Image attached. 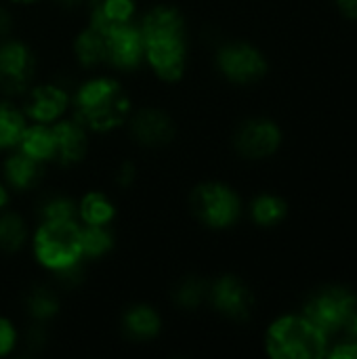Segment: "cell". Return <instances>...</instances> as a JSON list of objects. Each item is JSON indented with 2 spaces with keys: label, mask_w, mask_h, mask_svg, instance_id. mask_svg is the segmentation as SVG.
I'll use <instances>...</instances> for the list:
<instances>
[{
  "label": "cell",
  "mask_w": 357,
  "mask_h": 359,
  "mask_svg": "<svg viewBox=\"0 0 357 359\" xmlns=\"http://www.w3.org/2000/svg\"><path fill=\"white\" fill-rule=\"evenodd\" d=\"M343 332H345L349 339L357 341V303L353 305V309H351V313H349V318H347V322H345V326H343Z\"/></svg>",
  "instance_id": "4dcf8cb0"
},
{
  "label": "cell",
  "mask_w": 357,
  "mask_h": 359,
  "mask_svg": "<svg viewBox=\"0 0 357 359\" xmlns=\"http://www.w3.org/2000/svg\"><path fill=\"white\" fill-rule=\"evenodd\" d=\"M130 133L137 139V143H141L145 147H160V145L170 143V139L175 135V124H173L170 116L164 114L162 109L145 107L133 116Z\"/></svg>",
  "instance_id": "4fadbf2b"
},
{
  "label": "cell",
  "mask_w": 357,
  "mask_h": 359,
  "mask_svg": "<svg viewBox=\"0 0 357 359\" xmlns=\"http://www.w3.org/2000/svg\"><path fill=\"white\" fill-rule=\"evenodd\" d=\"M13 2H17V4H32V2H38V0H13Z\"/></svg>",
  "instance_id": "e575fe53"
},
{
  "label": "cell",
  "mask_w": 357,
  "mask_h": 359,
  "mask_svg": "<svg viewBox=\"0 0 357 359\" xmlns=\"http://www.w3.org/2000/svg\"><path fill=\"white\" fill-rule=\"evenodd\" d=\"M11 23H13V21H11L8 11L0 6V40H2V38H6V34L11 32Z\"/></svg>",
  "instance_id": "d6a6232c"
},
{
  "label": "cell",
  "mask_w": 357,
  "mask_h": 359,
  "mask_svg": "<svg viewBox=\"0 0 357 359\" xmlns=\"http://www.w3.org/2000/svg\"><path fill=\"white\" fill-rule=\"evenodd\" d=\"M328 337L305 316L276 320L265 337L267 353L276 359H318L326 355Z\"/></svg>",
  "instance_id": "3957f363"
},
{
  "label": "cell",
  "mask_w": 357,
  "mask_h": 359,
  "mask_svg": "<svg viewBox=\"0 0 357 359\" xmlns=\"http://www.w3.org/2000/svg\"><path fill=\"white\" fill-rule=\"evenodd\" d=\"M143 40V59L151 65L156 76L175 82L183 76L187 59L185 19L175 6H154L139 23Z\"/></svg>",
  "instance_id": "6da1fadb"
},
{
  "label": "cell",
  "mask_w": 357,
  "mask_h": 359,
  "mask_svg": "<svg viewBox=\"0 0 357 359\" xmlns=\"http://www.w3.org/2000/svg\"><path fill=\"white\" fill-rule=\"evenodd\" d=\"M69 105V97L61 86L40 84L27 88V97L23 103V114L40 124L57 122Z\"/></svg>",
  "instance_id": "7c38bea8"
},
{
  "label": "cell",
  "mask_w": 357,
  "mask_h": 359,
  "mask_svg": "<svg viewBox=\"0 0 357 359\" xmlns=\"http://www.w3.org/2000/svg\"><path fill=\"white\" fill-rule=\"evenodd\" d=\"M286 215H288L286 202L274 194H261L259 198H255V202L250 206V217L261 227H274V225L282 223L286 219Z\"/></svg>",
  "instance_id": "44dd1931"
},
{
  "label": "cell",
  "mask_w": 357,
  "mask_h": 359,
  "mask_svg": "<svg viewBox=\"0 0 357 359\" xmlns=\"http://www.w3.org/2000/svg\"><path fill=\"white\" fill-rule=\"evenodd\" d=\"M21 151H25L27 156L36 158L38 162L46 164L50 160H55V135H53V126L46 124H32L25 126L21 141L17 145Z\"/></svg>",
  "instance_id": "d6986e66"
},
{
  "label": "cell",
  "mask_w": 357,
  "mask_h": 359,
  "mask_svg": "<svg viewBox=\"0 0 357 359\" xmlns=\"http://www.w3.org/2000/svg\"><path fill=\"white\" fill-rule=\"evenodd\" d=\"M25 114L13 103H0V149H15L25 130Z\"/></svg>",
  "instance_id": "7402d4cb"
},
{
  "label": "cell",
  "mask_w": 357,
  "mask_h": 359,
  "mask_svg": "<svg viewBox=\"0 0 357 359\" xmlns=\"http://www.w3.org/2000/svg\"><path fill=\"white\" fill-rule=\"evenodd\" d=\"M34 255L42 267L55 273L80 265V225L76 221H42L34 236Z\"/></svg>",
  "instance_id": "277c9868"
},
{
  "label": "cell",
  "mask_w": 357,
  "mask_h": 359,
  "mask_svg": "<svg viewBox=\"0 0 357 359\" xmlns=\"http://www.w3.org/2000/svg\"><path fill=\"white\" fill-rule=\"evenodd\" d=\"M326 355L332 359H357V341L349 339L345 343H339L337 347L326 351Z\"/></svg>",
  "instance_id": "f1b7e54d"
},
{
  "label": "cell",
  "mask_w": 357,
  "mask_h": 359,
  "mask_svg": "<svg viewBox=\"0 0 357 359\" xmlns=\"http://www.w3.org/2000/svg\"><path fill=\"white\" fill-rule=\"evenodd\" d=\"M107 63L120 69H133L143 61V40L141 29L135 21L105 32Z\"/></svg>",
  "instance_id": "8fae6325"
},
{
  "label": "cell",
  "mask_w": 357,
  "mask_h": 359,
  "mask_svg": "<svg viewBox=\"0 0 357 359\" xmlns=\"http://www.w3.org/2000/svg\"><path fill=\"white\" fill-rule=\"evenodd\" d=\"M76 120L95 133H109L130 116V99L114 78H93L84 82L74 99Z\"/></svg>",
  "instance_id": "7a4b0ae2"
},
{
  "label": "cell",
  "mask_w": 357,
  "mask_h": 359,
  "mask_svg": "<svg viewBox=\"0 0 357 359\" xmlns=\"http://www.w3.org/2000/svg\"><path fill=\"white\" fill-rule=\"evenodd\" d=\"M208 301L219 313L238 322L248 320L255 307L252 292L236 276H223L215 280L208 286Z\"/></svg>",
  "instance_id": "30bf717a"
},
{
  "label": "cell",
  "mask_w": 357,
  "mask_h": 359,
  "mask_svg": "<svg viewBox=\"0 0 357 359\" xmlns=\"http://www.w3.org/2000/svg\"><path fill=\"white\" fill-rule=\"evenodd\" d=\"M61 2H65V4H74V2H78V0H61Z\"/></svg>",
  "instance_id": "d590c367"
},
{
  "label": "cell",
  "mask_w": 357,
  "mask_h": 359,
  "mask_svg": "<svg viewBox=\"0 0 357 359\" xmlns=\"http://www.w3.org/2000/svg\"><path fill=\"white\" fill-rule=\"evenodd\" d=\"M25 309H27V313L34 320L46 322V320H50V318L57 316V311H59V299L50 290H46V288H36V290L29 292V297L25 301Z\"/></svg>",
  "instance_id": "d4e9b609"
},
{
  "label": "cell",
  "mask_w": 357,
  "mask_h": 359,
  "mask_svg": "<svg viewBox=\"0 0 357 359\" xmlns=\"http://www.w3.org/2000/svg\"><path fill=\"white\" fill-rule=\"evenodd\" d=\"M114 217H116V206L101 191H90L78 202V219L84 225H109Z\"/></svg>",
  "instance_id": "ffe728a7"
},
{
  "label": "cell",
  "mask_w": 357,
  "mask_h": 359,
  "mask_svg": "<svg viewBox=\"0 0 357 359\" xmlns=\"http://www.w3.org/2000/svg\"><path fill=\"white\" fill-rule=\"evenodd\" d=\"M6 202H8V196H6V189H4V187L0 185V208H2V206H4Z\"/></svg>",
  "instance_id": "836d02e7"
},
{
  "label": "cell",
  "mask_w": 357,
  "mask_h": 359,
  "mask_svg": "<svg viewBox=\"0 0 357 359\" xmlns=\"http://www.w3.org/2000/svg\"><path fill=\"white\" fill-rule=\"evenodd\" d=\"M55 135V160L65 166L78 164L88 151L86 128L78 120H61L53 126Z\"/></svg>",
  "instance_id": "5bb4252c"
},
{
  "label": "cell",
  "mask_w": 357,
  "mask_h": 359,
  "mask_svg": "<svg viewBox=\"0 0 357 359\" xmlns=\"http://www.w3.org/2000/svg\"><path fill=\"white\" fill-rule=\"evenodd\" d=\"M76 59L82 67H97L101 63H107V44H105V32L97 27H86L78 34L74 42Z\"/></svg>",
  "instance_id": "ac0fdd59"
},
{
  "label": "cell",
  "mask_w": 357,
  "mask_h": 359,
  "mask_svg": "<svg viewBox=\"0 0 357 359\" xmlns=\"http://www.w3.org/2000/svg\"><path fill=\"white\" fill-rule=\"evenodd\" d=\"M337 4L343 15H347L349 19H357V0H337Z\"/></svg>",
  "instance_id": "1f68e13d"
},
{
  "label": "cell",
  "mask_w": 357,
  "mask_h": 359,
  "mask_svg": "<svg viewBox=\"0 0 357 359\" xmlns=\"http://www.w3.org/2000/svg\"><path fill=\"white\" fill-rule=\"evenodd\" d=\"M280 143L282 130L269 118H252L236 133V149L248 160H263L276 154Z\"/></svg>",
  "instance_id": "9c48e42d"
},
{
  "label": "cell",
  "mask_w": 357,
  "mask_h": 359,
  "mask_svg": "<svg viewBox=\"0 0 357 359\" xmlns=\"http://www.w3.org/2000/svg\"><path fill=\"white\" fill-rule=\"evenodd\" d=\"M206 299H208V284L198 278H189L181 282L175 290V303L183 309H198Z\"/></svg>",
  "instance_id": "484cf974"
},
{
  "label": "cell",
  "mask_w": 357,
  "mask_h": 359,
  "mask_svg": "<svg viewBox=\"0 0 357 359\" xmlns=\"http://www.w3.org/2000/svg\"><path fill=\"white\" fill-rule=\"evenodd\" d=\"M40 215H42V221H76L78 206L69 198L55 196V198H48L40 206Z\"/></svg>",
  "instance_id": "4316f807"
},
{
  "label": "cell",
  "mask_w": 357,
  "mask_h": 359,
  "mask_svg": "<svg viewBox=\"0 0 357 359\" xmlns=\"http://www.w3.org/2000/svg\"><path fill=\"white\" fill-rule=\"evenodd\" d=\"M80 246L82 259H97L112 250L114 236L109 233L107 225H82L80 227Z\"/></svg>",
  "instance_id": "603a6c76"
},
{
  "label": "cell",
  "mask_w": 357,
  "mask_h": 359,
  "mask_svg": "<svg viewBox=\"0 0 357 359\" xmlns=\"http://www.w3.org/2000/svg\"><path fill=\"white\" fill-rule=\"evenodd\" d=\"M191 210L200 223L210 229L231 227L242 212V202L238 194L225 183H202L191 191Z\"/></svg>",
  "instance_id": "5b68a950"
},
{
  "label": "cell",
  "mask_w": 357,
  "mask_h": 359,
  "mask_svg": "<svg viewBox=\"0 0 357 359\" xmlns=\"http://www.w3.org/2000/svg\"><path fill=\"white\" fill-rule=\"evenodd\" d=\"M2 170H4V179L8 181V185L23 191V189H32L40 181L44 164L27 156L25 151L17 149L15 154L6 158Z\"/></svg>",
  "instance_id": "2e32d148"
},
{
  "label": "cell",
  "mask_w": 357,
  "mask_h": 359,
  "mask_svg": "<svg viewBox=\"0 0 357 359\" xmlns=\"http://www.w3.org/2000/svg\"><path fill=\"white\" fill-rule=\"evenodd\" d=\"M15 347H17V330L13 322L0 318V358L8 355Z\"/></svg>",
  "instance_id": "83f0119b"
},
{
  "label": "cell",
  "mask_w": 357,
  "mask_h": 359,
  "mask_svg": "<svg viewBox=\"0 0 357 359\" xmlns=\"http://www.w3.org/2000/svg\"><path fill=\"white\" fill-rule=\"evenodd\" d=\"M217 67L236 84H252L267 74V59L248 42H229L219 48Z\"/></svg>",
  "instance_id": "52a82bcc"
},
{
  "label": "cell",
  "mask_w": 357,
  "mask_h": 359,
  "mask_svg": "<svg viewBox=\"0 0 357 359\" xmlns=\"http://www.w3.org/2000/svg\"><path fill=\"white\" fill-rule=\"evenodd\" d=\"M36 59L27 44L19 40L0 42V90L4 95H21L32 86Z\"/></svg>",
  "instance_id": "ba28073f"
},
{
  "label": "cell",
  "mask_w": 357,
  "mask_h": 359,
  "mask_svg": "<svg viewBox=\"0 0 357 359\" xmlns=\"http://www.w3.org/2000/svg\"><path fill=\"white\" fill-rule=\"evenodd\" d=\"M88 13L93 27L109 32L135 21L137 4L135 0H90Z\"/></svg>",
  "instance_id": "9a60e30c"
},
{
  "label": "cell",
  "mask_w": 357,
  "mask_h": 359,
  "mask_svg": "<svg viewBox=\"0 0 357 359\" xmlns=\"http://www.w3.org/2000/svg\"><path fill=\"white\" fill-rule=\"evenodd\" d=\"M27 238L25 223L15 212L0 215V250L4 252H17Z\"/></svg>",
  "instance_id": "cb8c5ba5"
},
{
  "label": "cell",
  "mask_w": 357,
  "mask_h": 359,
  "mask_svg": "<svg viewBox=\"0 0 357 359\" xmlns=\"http://www.w3.org/2000/svg\"><path fill=\"white\" fill-rule=\"evenodd\" d=\"M135 179H137V168H135V164H133V162L120 164V168H118V172H116V183H118L120 187H130V185L135 183Z\"/></svg>",
  "instance_id": "f546056e"
},
{
  "label": "cell",
  "mask_w": 357,
  "mask_h": 359,
  "mask_svg": "<svg viewBox=\"0 0 357 359\" xmlns=\"http://www.w3.org/2000/svg\"><path fill=\"white\" fill-rule=\"evenodd\" d=\"M122 328L135 341H149V339L158 337V332L162 328V320H160L158 311L151 309L149 305H135L124 313Z\"/></svg>",
  "instance_id": "e0dca14e"
},
{
  "label": "cell",
  "mask_w": 357,
  "mask_h": 359,
  "mask_svg": "<svg viewBox=\"0 0 357 359\" xmlns=\"http://www.w3.org/2000/svg\"><path fill=\"white\" fill-rule=\"evenodd\" d=\"M357 303V297L345 286H326L318 292H314L305 307L303 316L314 322L326 337L343 330L353 305Z\"/></svg>",
  "instance_id": "8992f818"
}]
</instances>
